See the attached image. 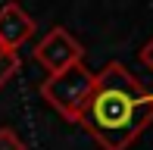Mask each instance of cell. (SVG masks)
Wrapping results in <instances>:
<instances>
[{
  "label": "cell",
  "mask_w": 153,
  "mask_h": 150,
  "mask_svg": "<svg viewBox=\"0 0 153 150\" xmlns=\"http://www.w3.org/2000/svg\"><path fill=\"white\" fill-rule=\"evenodd\" d=\"M34 28H38L34 19L16 3V0H10V3L0 6V47H6V50L22 47L25 41L34 35Z\"/></svg>",
  "instance_id": "obj_4"
},
{
  "label": "cell",
  "mask_w": 153,
  "mask_h": 150,
  "mask_svg": "<svg viewBox=\"0 0 153 150\" xmlns=\"http://www.w3.org/2000/svg\"><path fill=\"white\" fill-rule=\"evenodd\" d=\"M153 122V94L122 63H106L94 72V91L78 125L103 150H128Z\"/></svg>",
  "instance_id": "obj_1"
},
{
  "label": "cell",
  "mask_w": 153,
  "mask_h": 150,
  "mask_svg": "<svg viewBox=\"0 0 153 150\" xmlns=\"http://www.w3.org/2000/svg\"><path fill=\"white\" fill-rule=\"evenodd\" d=\"M0 150H25V141L19 138L13 128H0Z\"/></svg>",
  "instance_id": "obj_6"
},
{
  "label": "cell",
  "mask_w": 153,
  "mask_h": 150,
  "mask_svg": "<svg viewBox=\"0 0 153 150\" xmlns=\"http://www.w3.org/2000/svg\"><path fill=\"white\" fill-rule=\"evenodd\" d=\"M31 53H34V59H38L50 75H59V72H66L69 66H78L81 59H85V47L69 35L62 25L50 28L38 44H34Z\"/></svg>",
  "instance_id": "obj_3"
},
{
  "label": "cell",
  "mask_w": 153,
  "mask_h": 150,
  "mask_svg": "<svg viewBox=\"0 0 153 150\" xmlns=\"http://www.w3.org/2000/svg\"><path fill=\"white\" fill-rule=\"evenodd\" d=\"M19 66H22L19 53H16V50H6V47H0V88H3L6 81L19 72Z\"/></svg>",
  "instance_id": "obj_5"
},
{
  "label": "cell",
  "mask_w": 153,
  "mask_h": 150,
  "mask_svg": "<svg viewBox=\"0 0 153 150\" xmlns=\"http://www.w3.org/2000/svg\"><path fill=\"white\" fill-rule=\"evenodd\" d=\"M91 91H94V72L85 69V63L69 66L66 72L50 75L47 81H41V97L66 122H75V125H78V116L85 110Z\"/></svg>",
  "instance_id": "obj_2"
},
{
  "label": "cell",
  "mask_w": 153,
  "mask_h": 150,
  "mask_svg": "<svg viewBox=\"0 0 153 150\" xmlns=\"http://www.w3.org/2000/svg\"><path fill=\"white\" fill-rule=\"evenodd\" d=\"M137 59H141V63H144V66H147V69L153 72V38H150L147 44L141 47V50H137Z\"/></svg>",
  "instance_id": "obj_7"
}]
</instances>
